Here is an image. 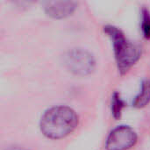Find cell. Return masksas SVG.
I'll use <instances>...</instances> for the list:
<instances>
[{
    "mask_svg": "<svg viewBox=\"0 0 150 150\" xmlns=\"http://www.w3.org/2000/svg\"><path fill=\"white\" fill-rule=\"evenodd\" d=\"M79 118L68 105H54L47 109L40 120V129L44 136L60 140L69 135L78 126Z\"/></svg>",
    "mask_w": 150,
    "mask_h": 150,
    "instance_id": "1",
    "label": "cell"
},
{
    "mask_svg": "<svg viewBox=\"0 0 150 150\" xmlns=\"http://www.w3.org/2000/svg\"><path fill=\"white\" fill-rule=\"evenodd\" d=\"M104 32L112 40L119 73L120 75L127 74L141 59L142 48L128 40L124 32L115 25L104 26Z\"/></svg>",
    "mask_w": 150,
    "mask_h": 150,
    "instance_id": "2",
    "label": "cell"
},
{
    "mask_svg": "<svg viewBox=\"0 0 150 150\" xmlns=\"http://www.w3.org/2000/svg\"><path fill=\"white\" fill-rule=\"evenodd\" d=\"M63 62L69 71L76 76H87L93 72L96 61L93 54L86 49L76 47L67 51Z\"/></svg>",
    "mask_w": 150,
    "mask_h": 150,
    "instance_id": "3",
    "label": "cell"
},
{
    "mask_svg": "<svg viewBox=\"0 0 150 150\" xmlns=\"http://www.w3.org/2000/svg\"><path fill=\"white\" fill-rule=\"evenodd\" d=\"M137 133L129 126L120 125L113 128L105 141L106 150H128L136 145Z\"/></svg>",
    "mask_w": 150,
    "mask_h": 150,
    "instance_id": "4",
    "label": "cell"
},
{
    "mask_svg": "<svg viewBox=\"0 0 150 150\" xmlns=\"http://www.w3.org/2000/svg\"><path fill=\"white\" fill-rule=\"evenodd\" d=\"M76 6L74 1H47L44 3V11L52 18L62 19L72 15Z\"/></svg>",
    "mask_w": 150,
    "mask_h": 150,
    "instance_id": "5",
    "label": "cell"
},
{
    "mask_svg": "<svg viewBox=\"0 0 150 150\" xmlns=\"http://www.w3.org/2000/svg\"><path fill=\"white\" fill-rule=\"evenodd\" d=\"M150 103V79H143L139 93L133 100V106L137 109L146 107Z\"/></svg>",
    "mask_w": 150,
    "mask_h": 150,
    "instance_id": "6",
    "label": "cell"
},
{
    "mask_svg": "<svg viewBox=\"0 0 150 150\" xmlns=\"http://www.w3.org/2000/svg\"><path fill=\"white\" fill-rule=\"evenodd\" d=\"M126 107V103L121 98L120 93L114 91L112 96V114L115 120H120L122 116V112Z\"/></svg>",
    "mask_w": 150,
    "mask_h": 150,
    "instance_id": "7",
    "label": "cell"
},
{
    "mask_svg": "<svg viewBox=\"0 0 150 150\" xmlns=\"http://www.w3.org/2000/svg\"><path fill=\"white\" fill-rule=\"evenodd\" d=\"M141 30L143 37L150 40V11L146 6H143L141 11Z\"/></svg>",
    "mask_w": 150,
    "mask_h": 150,
    "instance_id": "8",
    "label": "cell"
},
{
    "mask_svg": "<svg viewBox=\"0 0 150 150\" xmlns=\"http://www.w3.org/2000/svg\"><path fill=\"white\" fill-rule=\"evenodd\" d=\"M5 150H28V149H24V148H19V147H12V148H9V149H7Z\"/></svg>",
    "mask_w": 150,
    "mask_h": 150,
    "instance_id": "9",
    "label": "cell"
}]
</instances>
